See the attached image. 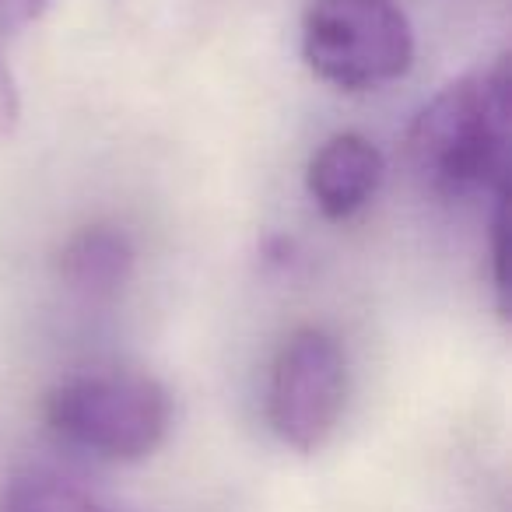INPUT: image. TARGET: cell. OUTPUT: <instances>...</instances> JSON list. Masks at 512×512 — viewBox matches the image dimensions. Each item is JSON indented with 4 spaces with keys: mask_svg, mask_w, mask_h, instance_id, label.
<instances>
[{
    "mask_svg": "<svg viewBox=\"0 0 512 512\" xmlns=\"http://www.w3.org/2000/svg\"><path fill=\"white\" fill-rule=\"evenodd\" d=\"M383 151L362 134H334L320 144L306 169V186L323 218L344 221L358 214L383 183Z\"/></svg>",
    "mask_w": 512,
    "mask_h": 512,
    "instance_id": "5",
    "label": "cell"
},
{
    "mask_svg": "<svg viewBox=\"0 0 512 512\" xmlns=\"http://www.w3.org/2000/svg\"><path fill=\"white\" fill-rule=\"evenodd\" d=\"M348 400V358L323 327H299L271 365L267 421L285 446L316 453L327 446Z\"/></svg>",
    "mask_w": 512,
    "mask_h": 512,
    "instance_id": "4",
    "label": "cell"
},
{
    "mask_svg": "<svg viewBox=\"0 0 512 512\" xmlns=\"http://www.w3.org/2000/svg\"><path fill=\"white\" fill-rule=\"evenodd\" d=\"M18 116H22V99H18V85L11 71L0 64V137L15 134Z\"/></svg>",
    "mask_w": 512,
    "mask_h": 512,
    "instance_id": "9",
    "label": "cell"
},
{
    "mask_svg": "<svg viewBox=\"0 0 512 512\" xmlns=\"http://www.w3.org/2000/svg\"><path fill=\"white\" fill-rule=\"evenodd\" d=\"M0 512H109L85 491L50 474H22L4 488Z\"/></svg>",
    "mask_w": 512,
    "mask_h": 512,
    "instance_id": "7",
    "label": "cell"
},
{
    "mask_svg": "<svg viewBox=\"0 0 512 512\" xmlns=\"http://www.w3.org/2000/svg\"><path fill=\"white\" fill-rule=\"evenodd\" d=\"M505 197H509V190L505 193H495V218H491V264H495V292H498V306L505 309V292H509V285H505Z\"/></svg>",
    "mask_w": 512,
    "mask_h": 512,
    "instance_id": "8",
    "label": "cell"
},
{
    "mask_svg": "<svg viewBox=\"0 0 512 512\" xmlns=\"http://www.w3.org/2000/svg\"><path fill=\"white\" fill-rule=\"evenodd\" d=\"M134 246L120 228L88 225L60 253V278L85 299H113L134 274Z\"/></svg>",
    "mask_w": 512,
    "mask_h": 512,
    "instance_id": "6",
    "label": "cell"
},
{
    "mask_svg": "<svg viewBox=\"0 0 512 512\" xmlns=\"http://www.w3.org/2000/svg\"><path fill=\"white\" fill-rule=\"evenodd\" d=\"M512 74L509 60L446 85L407 130V158L418 179L442 197L509 190Z\"/></svg>",
    "mask_w": 512,
    "mask_h": 512,
    "instance_id": "1",
    "label": "cell"
},
{
    "mask_svg": "<svg viewBox=\"0 0 512 512\" xmlns=\"http://www.w3.org/2000/svg\"><path fill=\"white\" fill-rule=\"evenodd\" d=\"M43 8L46 0H0V32L25 29L29 22H36Z\"/></svg>",
    "mask_w": 512,
    "mask_h": 512,
    "instance_id": "10",
    "label": "cell"
},
{
    "mask_svg": "<svg viewBox=\"0 0 512 512\" xmlns=\"http://www.w3.org/2000/svg\"><path fill=\"white\" fill-rule=\"evenodd\" d=\"M43 421L67 446L102 460L134 463L162 446L172 400L148 372L99 369L53 386L43 400Z\"/></svg>",
    "mask_w": 512,
    "mask_h": 512,
    "instance_id": "2",
    "label": "cell"
},
{
    "mask_svg": "<svg viewBox=\"0 0 512 512\" xmlns=\"http://www.w3.org/2000/svg\"><path fill=\"white\" fill-rule=\"evenodd\" d=\"M309 71L341 92H365L407 74L414 32L393 0H313L302 22Z\"/></svg>",
    "mask_w": 512,
    "mask_h": 512,
    "instance_id": "3",
    "label": "cell"
}]
</instances>
